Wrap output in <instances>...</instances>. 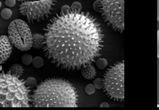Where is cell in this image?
Instances as JSON below:
<instances>
[{"label": "cell", "instance_id": "cell-1", "mask_svg": "<svg viewBox=\"0 0 159 110\" xmlns=\"http://www.w3.org/2000/svg\"><path fill=\"white\" fill-rule=\"evenodd\" d=\"M43 52L57 67L75 71L101 57L104 35L91 13L70 8L55 15L44 28Z\"/></svg>", "mask_w": 159, "mask_h": 110}, {"label": "cell", "instance_id": "cell-2", "mask_svg": "<svg viewBox=\"0 0 159 110\" xmlns=\"http://www.w3.org/2000/svg\"><path fill=\"white\" fill-rule=\"evenodd\" d=\"M79 94L73 85L62 78L42 80L31 93L34 108H77Z\"/></svg>", "mask_w": 159, "mask_h": 110}, {"label": "cell", "instance_id": "cell-3", "mask_svg": "<svg viewBox=\"0 0 159 110\" xmlns=\"http://www.w3.org/2000/svg\"><path fill=\"white\" fill-rule=\"evenodd\" d=\"M31 90L20 75L0 71V108L31 107Z\"/></svg>", "mask_w": 159, "mask_h": 110}, {"label": "cell", "instance_id": "cell-4", "mask_svg": "<svg viewBox=\"0 0 159 110\" xmlns=\"http://www.w3.org/2000/svg\"><path fill=\"white\" fill-rule=\"evenodd\" d=\"M103 91L108 97L114 101L125 99V62L113 64L103 76Z\"/></svg>", "mask_w": 159, "mask_h": 110}, {"label": "cell", "instance_id": "cell-5", "mask_svg": "<svg viewBox=\"0 0 159 110\" xmlns=\"http://www.w3.org/2000/svg\"><path fill=\"white\" fill-rule=\"evenodd\" d=\"M102 16L113 30L123 33L125 28V0H100Z\"/></svg>", "mask_w": 159, "mask_h": 110}, {"label": "cell", "instance_id": "cell-6", "mask_svg": "<svg viewBox=\"0 0 159 110\" xmlns=\"http://www.w3.org/2000/svg\"><path fill=\"white\" fill-rule=\"evenodd\" d=\"M55 3V0L24 1L19 5V12L31 23L39 22L49 16Z\"/></svg>", "mask_w": 159, "mask_h": 110}, {"label": "cell", "instance_id": "cell-7", "mask_svg": "<svg viewBox=\"0 0 159 110\" xmlns=\"http://www.w3.org/2000/svg\"><path fill=\"white\" fill-rule=\"evenodd\" d=\"M32 35L28 24L22 19H15L8 26V38L21 51H28L32 47Z\"/></svg>", "mask_w": 159, "mask_h": 110}, {"label": "cell", "instance_id": "cell-8", "mask_svg": "<svg viewBox=\"0 0 159 110\" xmlns=\"http://www.w3.org/2000/svg\"><path fill=\"white\" fill-rule=\"evenodd\" d=\"M11 42L7 36H0V65L5 63L10 57L12 52Z\"/></svg>", "mask_w": 159, "mask_h": 110}, {"label": "cell", "instance_id": "cell-9", "mask_svg": "<svg viewBox=\"0 0 159 110\" xmlns=\"http://www.w3.org/2000/svg\"><path fill=\"white\" fill-rule=\"evenodd\" d=\"M80 72H81V76L85 79H88V80L93 79L96 76L95 67L93 65H90V66H87L81 68Z\"/></svg>", "mask_w": 159, "mask_h": 110}, {"label": "cell", "instance_id": "cell-10", "mask_svg": "<svg viewBox=\"0 0 159 110\" xmlns=\"http://www.w3.org/2000/svg\"><path fill=\"white\" fill-rule=\"evenodd\" d=\"M44 43V36L39 33H35L32 35V47L35 49H40L43 47Z\"/></svg>", "mask_w": 159, "mask_h": 110}, {"label": "cell", "instance_id": "cell-11", "mask_svg": "<svg viewBox=\"0 0 159 110\" xmlns=\"http://www.w3.org/2000/svg\"><path fill=\"white\" fill-rule=\"evenodd\" d=\"M9 70H10L11 72L15 73V74L20 75V76H22V75L24 74V68H23V66H22L21 65H19V64H13V65L10 66Z\"/></svg>", "mask_w": 159, "mask_h": 110}, {"label": "cell", "instance_id": "cell-12", "mask_svg": "<svg viewBox=\"0 0 159 110\" xmlns=\"http://www.w3.org/2000/svg\"><path fill=\"white\" fill-rule=\"evenodd\" d=\"M26 82V85L28 87H30V89H33L37 87V80L34 78H28L25 80Z\"/></svg>", "mask_w": 159, "mask_h": 110}, {"label": "cell", "instance_id": "cell-13", "mask_svg": "<svg viewBox=\"0 0 159 110\" xmlns=\"http://www.w3.org/2000/svg\"><path fill=\"white\" fill-rule=\"evenodd\" d=\"M32 64H33V66H34L36 68H39V67H41V66H43L44 61H43L42 57H36L33 58Z\"/></svg>", "mask_w": 159, "mask_h": 110}, {"label": "cell", "instance_id": "cell-14", "mask_svg": "<svg viewBox=\"0 0 159 110\" xmlns=\"http://www.w3.org/2000/svg\"><path fill=\"white\" fill-rule=\"evenodd\" d=\"M107 60L105 58H102V57H99L97 60H96V66L100 68V69H103L107 66Z\"/></svg>", "mask_w": 159, "mask_h": 110}, {"label": "cell", "instance_id": "cell-15", "mask_svg": "<svg viewBox=\"0 0 159 110\" xmlns=\"http://www.w3.org/2000/svg\"><path fill=\"white\" fill-rule=\"evenodd\" d=\"M21 60H22V63L24 64V65H27L28 66V65H30L32 63L33 57H32L31 55H30V54H25V55L22 56Z\"/></svg>", "mask_w": 159, "mask_h": 110}, {"label": "cell", "instance_id": "cell-16", "mask_svg": "<svg viewBox=\"0 0 159 110\" xmlns=\"http://www.w3.org/2000/svg\"><path fill=\"white\" fill-rule=\"evenodd\" d=\"M11 16H12V11L9 8H5L1 12V16L4 19H9L11 17Z\"/></svg>", "mask_w": 159, "mask_h": 110}, {"label": "cell", "instance_id": "cell-17", "mask_svg": "<svg viewBox=\"0 0 159 110\" xmlns=\"http://www.w3.org/2000/svg\"><path fill=\"white\" fill-rule=\"evenodd\" d=\"M95 87L93 86V84H88L85 87V92L88 95L94 94L95 92Z\"/></svg>", "mask_w": 159, "mask_h": 110}, {"label": "cell", "instance_id": "cell-18", "mask_svg": "<svg viewBox=\"0 0 159 110\" xmlns=\"http://www.w3.org/2000/svg\"><path fill=\"white\" fill-rule=\"evenodd\" d=\"M93 86L95 87L96 89H101L103 87V81L102 78H96L93 81Z\"/></svg>", "mask_w": 159, "mask_h": 110}, {"label": "cell", "instance_id": "cell-19", "mask_svg": "<svg viewBox=\"0 0 159 110\" xmlns=\"http://www.w3.org/2000/svg\"><path fill=\"white\" fill-rule=\"evenodd\" d=\"M93 9L95 10L96 12H102V4L100 0H97L93 3Z\"/></svg>", "mask_w": 159, "mask_h": 110}, {"label": "cell", "instance_id": "cell-20", "mask_svg": "<svg viewBox=\"0 0 159 110\" xmlns=\"http://www.w3.org/2000/svg\"><path fill=\"white\" fill-rule=\"evenodd\" d=\"M72 9H76V10H81V4L79 2H74L72 3L71 6H70Z\"/></svg>", "mask_w": 159, "mask_h": 110}, {"label": "cell", "instance_id": "cell-21", "mask_svg": "<svg viewBox=\"0 0 159 110\" xmlns=\"http://www.w3.org/2000/svg\"><path fill=\"white\" fill-rule=\"evenodd\" d=\"M5 3L8 7H13L16 5V0H6Z\"/></svg>", "mask_w": 159, "mask_h": 110}, {"label": "cell", "instance_id": "cell-22", "mask_svg": "<svg viewBox=\"0 0 159 110\" xmlns=\"http://www.w3.org/2000/svg\"><path fill=\"white\" fill-rule=\"evenodd\" d=\"M71 7L70 6H63L62 7H61V12H66V11H68V10H70Z\"/></svg>", "mask_w": 159, "mask_h": 110}, {"label": "cell", "instance_id": "cell-23", "mask_svg": "<svg viewBox=\"0 0 159 110\" xmlns=\"http://www.w3.org/2000/svg\"><path fill=\"white\" fill-rule=\"evenodd\" d=\"M157 57L159 58V30L157 31Z\"/></svg>", "mask_w": 159, "mask_h": 110}, {"label": "cell", "instance_id": "cell-24", "mask_svg": "<svg viewBox=\"0 0 159 110\" xmlns=\"http://www.w3.org/2000/svg\"><path fill=\"white\" fill-rule=\"evenodd\" d=\"M108 107H109V104L106 103V102H103V103L101 104V108H108Z\"/></svg>", "mask_w": 159, "mask_h": 110}, {"label": "cell", "instance_id": "cell-25", "mask_svg": "<svg viewBox=\"0 0 159 110\" xmlns=\"http://www.w3.org/2000/svg\"><path fill=\"white\" fill-rule=\"evenodd\" d=\"M157 20L159 21V0H157Z\"/></svg>", "mask_w": 159, "mask_h": 110}, {"label": "cell", "instance_id": "cell-26", "mask_svg": "<svg viewBox=\"0 0 159 110\" xmlns=\"http://www.w3.org/2000/svg\"><path fill=\"white\" fill-rule=\"evenodd\" d=\"M17 1H19V2H24V1H26V0H17Z\"/></svg>", "mask_w": 159, "mask_h": 110}, {"label": "cell", "instance_id": "cell-27", "mask_svg": "<svg viewBox=\"0 0 159 110\" xmlns=\"http://www.w3.org/2000/svg\"><path fill=\"white\" fill-rule=\"evenodd\" d=\"M1 70H2V66L0 65V71H1Z\"/></svg>", "mask_w": 159, "mask_h": 110}, {"label": "cell", "instance_id": "cell-28", "mask_svg": "<svg viewBox=\"0 0 159 110\" xmlns=\"http://www.w3.org/2000/svg\"><path fill=\"white\" fill-rule=\"evenodd\" d=\"M1 6H2V3H1V1H0V7H1Z\"/></svg>", "mask_w": 159, "mask_h": 110}]
</instances>
